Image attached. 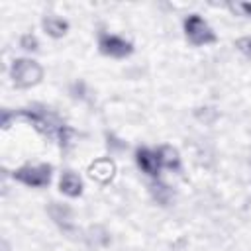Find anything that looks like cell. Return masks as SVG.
<instances>
[{
  "label": "cell",
  "mask_w": 251,
  "mask_h": 251,
  "mask_svg": "<svg viewBox=\"0 0 251 251\" xmlns=\"http://www.w3.org/2000/svg\"><path fill=\"white\" fill-rule=\"evenodd\" d=\"M41 76H43V69L39 67V63L31 59H16L12 65V78L14 84L20 88H29L37 84Z\"/></svg>",
  "instance_id": "cell-1"
},
{
  "label": "cell",
  "mask_w": 251,
  "mask_h": 251,
  "mask_svg": "<svg viewBox=\"0 0 251 251\" xmlns=\"http://www.w3.org/2000/svg\"><path fill=\"white\" fill-rule=\"evenodd\" d=\"M114 173H116V165H114L110 159H96V161L88 167V175H90L94 180H98V182H108V180H112Z\"/></svg>",
  "instance_id": "cell-6"
},
{
  "label": "cell",
  "mask_w": 251,
  "mask_h": 251,
  "mask_svg": "<svg viewBox=\"0 0 251 251\" xmlns=\"http://www.w3.org/2000/svg\"><path fill=\"white\" fill-rule=\"evenodd\" d=\"M98 45H100L102 53H106L110 57H118V59L129 55L133 51L129 41H126V39H122L118 35H112V33H102L100 39H98Z\"/></svg>",
  "instance_id": "cell-4"
},
{
  "label": "cell",
  "mask_w": 251,
  "mask_h": 251,
  "mask_svg": "<svg viewBox=\"0 0 251 251\" xmlns=\"http://www.w3.org/2000/svg\"><path fill=\"white\" fill-rule=\"evenodd\" d=\"M59 188H61V192H65L67 196H78V194L82 192V182H80V178H78L75 173L67 171V173L61 175Z\"/></svg>",
  "instance_id": "cell-7"
},
{
  "label": "cell",
  "mask_w": 251,
  "mask_h": 251,
  "mask_svg": "<svg viewBox=\"0 0 251 251\" xmlns=\"http://www.w3.org/2000/svg\"><path fill=\"white\" fill-rule=\"evenodd\" d=\"M20 45L24 47V49H27V51H35L37 49V39H35V35H31V33H25L22 39H20Z\"/></svg>",
  "instance_id": "cell-13"
},
{
  "label": "cell",
  "mask_w": 251,
  "mask_h": 251,
  "mask_svg": "<svg viewBox=\"0 0 251 251\" xmlns=\"http://www.w3.org/2000/svg\"><path fill=\"white\" fill-rule=\"evenodd\" d=\"M14 178L24 182L25 186H45L51 178V165H37V167H24L14 173Z\"/></svg>",
  "instance_id": "cell-3"
},
{
  "label": "cell",
  "mask_w": 251,
  "mask_h": 251,
  "mask_svg": "<svg viewBox=\"0 0 251 251\" xmlns=\"http://www.w3.org/2000/svg\"><path fill=\"white\" fill-rule=\"evenodd\" d=\"M157 157H159V163H161L163 167H167V169H178V165H180L178 153H176V149H173L171 145L159 147Z\"/></svg>",
  "instance_id": "cell-9"
},
{
  "label": "cell",
  "mask_w": 251,
  "mask_h": 251,
  "mask_svg": "<svg viewBox=\"0 0 251 251\" xmlns=\"http://www.w3.org/2000/svg\"><path fill=\"white\" fill-rule=\"evenodd\" d=\"M49 216L63 227H69L71 226V220H73V212L69 206L65 204H57V202H51L49 204Z\"/></svg>",
  "instance_id": "cell-8"
},
{
  "label": "cell",
  "mask_w": 251,
  "mask_h": 251,
  "mask_svg": "<svg viewBox=\"0 0 251 251\" xmlns=\"http://www.w3.org/2000/svg\"><path fill=\"white\" fill-rule=\"evenodd\" d=\"M229 8H231L233 12L243 14V16H251V4H247V2H241V4H229Z\"/></svg>",
  "instance_id": "cell-15"
},
{
  "label": "cell",
  "mask_w": 251,
  "mask_h": 251,
  "mask_svg": "<svg viewBox=\"0 0 251 251\" xmlns=\"http://www.w3.org/2000/svg\"><path fill=\"white\" fill-rule=\"evenodd\" d=\"M135 159H137V165L141 167L143 173H147V175H151V176H157L159 167H161L157 153H153V151H149V149H145V147H139V149L135 151Z\"/></svg>",
  "instance_id": "cell-5"
},
{
  "label": "cell",
  "mask_w": 251,
  "mask_h": 251,
  "mask_svg": "<svg viewBox=\"0 0 251 251\" xmlns=\"http://www.w3.org/2000/svg\"><path fill=\"white\" fill-rule=\"evenodd\" d=\"M43 29H45L51 37H63L65 31L69 29V24H67L65 20H59V18L49 16V18L43 20Z\"/></svg>",
  "instance_id": "cell-10"
},
{
  "label": "cell",
  "mask_w": 251,
  "mask_h": 251,
  "mask_svg": "<svg viewBox=\"0 0 251 251\" xmlns=\"http://www.w3.org/2000/svg\"><path fill=\"white\" fill-rule=\"evenodd\" d=\"M235 47H237L243 55L251 57V37H239V39L235 41Z\"/></svg>",
  "instance_id": "cell-14"
},
{
  "label": "cell",
  "mask_w": 251,
  "mask_h": 251,
  "mask_svg": "<svg viewBox=\"0 0 251 251\" xmlns=\"http://www.w3.org/2000/svg\"><path fill=\"white\" fill-rule=\"evenodd\" d=\"M88 233H90V235H88L90 245L100 247V245H106V243H108V233H106V229H104V227L94 226V227H90V231H88Z\"/></svg>",
  "instance_id": "cell-12"
},
{
  "label": "cell",
  "mask_w": 251,
  "mask_h": 251,
  "mask_svg": "<svg viewBox=\"0 0 251 251\" xmlns=\"http://www.w3.org/2000/svg\"><path fill=\"white\" fill-rule=\"evenodd\" d=\"M184 31H186V37L194 45H206V43H214L216 41L214 31L210 29V25L198 14H190L184 20Z\"/></svg>",
  "instance_id": "cell-2"
},
{
  "label": "cell",
  "mask_w": 251,
  "mask_h": 251,
  "mask_svg": "<svg viewBox=\"0 0 251 251\" xmlns=\"http://www.w3.org/2000/svg\"><path fill=\"white\" fill-rule=\"evenodd\" d=\"M151 194H153V198H155L159 204H169V200H171V196H173L171 188L165 186V184H161V182H153V184H151Z\"/></svg>",
  "instance_id": "cell-11"
}]
</instances>
